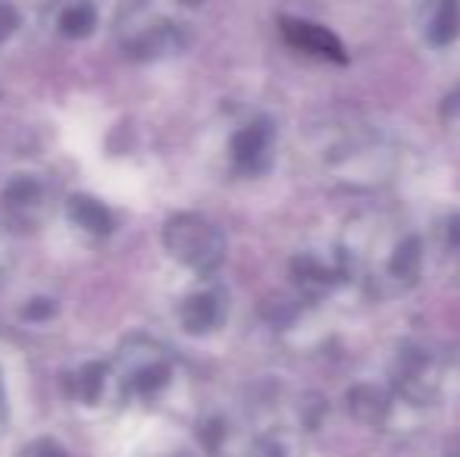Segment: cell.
Instances as JSON below:
<instances>
[{
    "label": "cell",
    "instance_id": "cell-4",
    "mask_svg": "<svg viewBox=\"0 0 460 457\" xmlns=\"http://www.w3.org/2000/svg\"><path fill=\"white\" fill-rule=\"evenodd\" d=\"M94 22H97V13L92 4H75L60 16V29L69 38H85L94 29Z\"/></svg>",
    "mask_w": 460,
    "mask_h": 457
},
{
    "label": "cell",
    "instance_id": "cell-5",
    "mask_svg": "<svg viewBox=\"0 0 460 457\" xmlns=\"http://www.w3.org/2000/svg\"><path fill=\"white\" fill-rule=\"evenodd\" d=\"M69 210H73V220L79 223L82 229L97 232V235H103V232L110 229V220H107V214H103V207L94 201H88V198H75Z\"/></svg>",
    "mask_w": 460,
    "mask_h": 457
},
{
    "label": "cell",
    "instance_id": "cell-3",
    "mask_svg": "<svg viewBox=\"0 0 460 457\" xmlns=\"http://www.w3.org/2000/svg\"><path fill=\"white\" fill-rule=\"evenodd\" d=\"M182 317H185V323L191 326V332L210 330V326L219 323V301L213 298V294H198V298H191L185 304Z\"/></svg>",
    "mask_w": 460,
    "mask_h": 457
},
{
    "label": "cell",
    "instance_id": "cell-1",
    "mask_svg": "<svg viewBox=\"0 0 460 457\" xmlns=\"http://www.w3.org/2000/svg\"><path fill=\"white\" fill-rule=\"evenodd\" d=\"M164 238H166V248L172 250V257L182 260L185 267L198 269V273H210L223 260L226 242L219 235V229L213 223H207L204 216H194V214L176 216V220H170Z\"/></svg>",
    "mask_w": 460,
    "mask_h": 457
},
{
    "label": "cell",
    "instance_id": "cell-2",
    "mask_svg": "<svg viewBox=\"0 0 460 457\" xmlns=\"http://www.w3.org/2000/svg\"><path fill=\"white\" fill-rule=\"evenodd\" d=\"M285 35L288 41H295L297 48L310 50V54H323V57H332V60H341V48L326 29L320 25H307V22H285Z\"/></svg>",
    "mask_w": 460,
    "mask_h": 457
},
{
    "label": "cell",
    "instance_id": "cell-6",
    "mask_svg": "<svg viewBox=\"0 0 460 457\" xmlns=\"http://www.w3.org/2000/svg\"><path fill=\"white\" fill-rule=\"evenodd\" d=\"M16 25H19L16 10H13L10 4H0V41H4V38H10L13 31H16Z\"/></svg>",
    "mask_w": 460,
    "mask_h": 457
},
{
    "label": "cell",
    "instance_id": "cell-7",
    "mask_svg": "<svg viewBox=\"0 0 460 457\" xmlns=\"http://www.w3.org/2000/svg\"><path fill=\"white\" fill-rule=\"evenodd\" d=\"M31 457H66V452L60 445H54V442H41V445H35Z\"/></svg>",
    "mask_w": 460,
    "mask_h": 457
}]
</instances>
